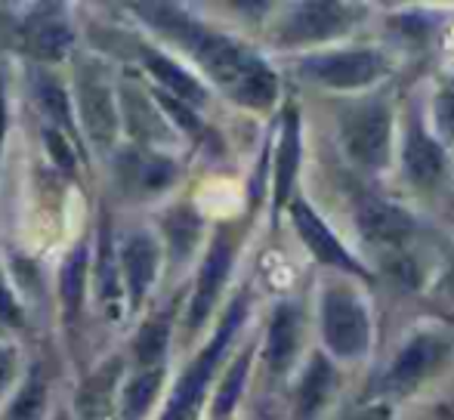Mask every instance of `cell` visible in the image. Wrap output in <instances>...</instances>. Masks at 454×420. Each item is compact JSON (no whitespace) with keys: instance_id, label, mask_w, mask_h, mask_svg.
Listing matches in <instances>:
<instances>
[{"instance_id":"cell-12","label":"cell","mask_w":454,"mask_h":420,"mask_svg":"<svg viewBox=\"0 0 454 420\" xmlns=\"http://www.w3.org/2000/svg\"><path fill=\"white\" fill-rule=\"evenodd\" d=\"M405 170H408V176H411L414 186H420V189H433L445 170L442 145H439L433 136H427V130L420 127L418 118H411V124H408Z\"/></svg>"},{"instance_id":"cell-28","label":"cell","mask_w":454,"mask_h":420,"mask_svg":"<svg viewBox=\"0 0 454 420\" xmlns=\"http://www.w3.org/2000/svg\"><path fill=\"white\" fill-rule=\"evenodd\" d=\"M158 103L164 105V112H168L170 118H174L185 133H198V130H201V121H198V114L192 112V108L185 105V103H180L176 97H168V93H158Z\"/></svg>"},{"instance_id":"cell-24","label":"cell","mask_w":454,"mask_h":420,"mask_svg":"<svg viewBox=\"0 0 454 420\" xmlns=\"http://www.w3.org/2000/svg\"><path fill=\"white\" fill-rule=\"evenodd\" d=\"M247 368H251V353H241L235 359V365L229 368V374L223 377L220 390H216V399H214V417H229L239 402L241 390H245V377H247Z\"/></svg>"},{"instance_id":"cell-10","label":"cell","mask_w":454,"mask_h":420,"mask_svg":"<svg viewBox=\"0 0 454 420\" xmlns=\"http://www.w3.org/2000/svg\"><path fill=\"white\" fill-rule=\"evenodd\" d=\"M442 359H445V343L433 334H418L399 355H395L383 386H387V390H411L427 374L436 371V368L442 365Z\"/></svg>"},{"instance_id":"cell-36","label":"cell","mask_w":454,"mask_h":420,"mask_svg":"<svg viewBox=\"0 0 454 420\" xmlns=\"http://www.w3.org/2000/svg\"><path fill=\"white\" fill-rule=\"evenodd\" d=\"M56 420H66V417H56Z\"/></svg>"},{"instance_id":"cell-33","label":"cell","mask_w":454,"mask_h":420,"mask_svg":"<svg viewBox=\"0 0 454 420\" xmlns=\"http://www.w3.org/2000/svg\"><path fill=\"white\" fill-rule=\"evenodd\" d=\"M10 377H12V355L6 349H0V390L10 384Z\"/></svg>"},{"instance_id":"cell-4","label":"cell","mask_w":454,"mask_h":420,"mask_svg":"<svg viewBox=\"0 0 454 420\" xmlns=\"http://www.w3.org/2000/svg\"><path fill=\"white\" fill-rule=\"evenodd\" d=\"M322 337L337 359H362L368 353L371 322L359 297L340 288L322 297Z\"/></svg>"},{"instance_id":"cell-20","label":"cell","mask_w":454,"mask_h":420,"mask_svg":"<svg viewBox=\"0 0 454 420\" xmlns=\"http://www.w3.org/2000/svg\"><path fill=\"white\" fill-rule=\"evenodd\" d=\"M84 282H87V247L81 245L68 253L59 272V297L68 315H78L81 300H84Z\"/></svg>"},{"instance_id":"cell-1","label":"cell","mask_w":454,"mask_h":420,"mask_svg":"<svg viewBox=\"0 0 454 420\" xmlns=\"http://www.w3.org/2000/svg\"><path fill=\"white\" fill-rule=\"evenodd\" d=\"M137 10H139V16L149 19L155 28L168 31L183 47H189L192 53H195V59L207 68L210 78H214L235 103H241L247 108H270L275 103V87H278V81H275L272 68L266 66L257 53H251L247 47L235 43L232 37L216 35V31L192 22L176 6L139 4Z\"/></svg>"},{"instance_id":"cell-15","label":"cell","mask_w":454,"mask_h":420,"mask_svg":"<svg viewBox=\"0 0 454 420\" xmlns=\"http://www.w3.org/2000/svg\"><path fill=\"white\" fill-rule=\"evenodd\" d=\"M300 167V114L294 105L285 108V124H281L278 152H275V210L287 201L291 186L297 180Z\"/></svg>"},{"instance_id":"cell-6","label":"cell","mask_w":454,"mask_h":420,"mask_svg":"<svg viewBox=\"0 0 454 420\" xmlns=\"http://www.w3.org/2000/svg\"><path fill=\"white\" fill-rule=\"evenodd\" d=\"M383 68H387V62L374 50H340V53L306 59L303 72L316 78L318 84L334 87V90H353V87H364L377 81Z\"/></svg>"},{"instance_id":"cell-9","label":"cell","mask_w":454,"mask_h":420,"mask_svg":"<svg viewBox=\"0 0 454 420\" xmlns=\"http://www.w3.org/2000/svg\"><path fill=\"white\" fill-rule=\"evenodd\" d=\"M78 105L81 121H84L93 143H112L114 133H118V108H114V97L108 90L106 78L99 72H93V68H84L78 74Z\"/></svg>"},{"instance_id":"cell-23","label":"cell","mask_w":454,"mask_h":420,"mask_svg":"<svg viewBox=\"0 0 454 420\" xmlns=\"http://www.w3.org/2000/svg\"><path fill=\"white\" fill-rule=\"evenodd\" d=\"M168 340H170V328L164 318H152V322L143 324V331H139L137 343H133V353H137L139 365L143 368H158V362L164 359V353H168Z\"/></svg>"},{"instance_id":"cell-34","label":"cell","mask_w":454,"mask_h":420,"mask_svg":"<svg viewBox=\"0 0 454 420\" xmlns=\"http://www.w3.org/2000/svg\"><path fill=\"white\" fill-rule=\"evenodd\" d=\"M353 420H389V408H383V405H374V408H364L362 415H356Z\"/></svg>"},{"instance_id":"cell-30","label":"cell","mask_w":454,"mask_h":420,"mask_svg":"<svg viewBox=\"0 0 454 420\" xmlns=\"http://www.w3.org/2000/svg\"><path fill=\"white\" fill-rule=\"evenodd\" d=\"M99 253H102V297L106 300H112L114 297V276H112V266H114V257H112V241H108V232H102V247H99Z\"/></svg>"},{"instance_id":"cell-19","label":"cell","mask_w":454,"mask_h":420,"mask_svg":"<svg viewBox=\"0 0 454 420\" xmlns=\"http://www.w3.org/2000/svg\"><path fill=\"white\" fill-rule=\"evenodd\" d=\"M143 59H145V68H149L152 74H155L158 81H161L164 87L170 90V97H176L180 103H189V105H201L204 99H207V93H204V87L198 84L195 78H192L189 72H183L176 62H170L168 56L155 53V50L143 47Z\"/></svg>"},{"instance_id":"cell-14","label":"cell","mask_w":454,"mask_h":420,"mask_svg":"<svg viewBox=\"0 0 454 420\" xmlns=\"http://www.w3.org/2000/svg\"><path fill=\"white\" fill-rule=\"evenodd\" d=\"M300 346V313L291 303H281L272 315L270 337H266V365L272 374H285L291 368Z\"/></svg>"},{"instance_id":"cell-21","label":"cell","mask_w":454,"mask_h":420,"mask_svg":"<svg viewBox=\"0 0 454 420\" xmlns=\"http://www.w3.org/2000/svg\"><path fill=\"white\" fill-rule=\"evenodd\" d=\"M161 380H164L161 368H149V371H143L139 377H133L130 384H127L124 402H121V415H124V420H139L152 408L158 390H161Z\"/></svg>"},{"instance_id":"cell-35","label":"cell","mask_w":454,"mask_h":420,"mask_svg":"<svg viewBox=\"0 0 454 420\" xmlns=\"http://www.w3.org/2000/svg\"><path fill=\"white\" fill-rule=\"evenodd\" d=\"M6 136V93H4V78H0V149H4Z\"/></svg>"},{"instance_id":"cell-3","label":"cell","mask_w":454,"mask_h":420,"mask_svg":"<svg viewBox=\"0 0 454 420\" xmlns=\"http://www.w3.org/2000/svg\"><path fill=\"white\" fill-rule=\"evenodd\" d=\"M393 114L383 99H368L340 114V139L347 155L368 170H380L389 161Z\"/></svg>"},{"instance_id":"cell-17","label":"cell","mask_w":454,"mask_h":420,"mask_svg":"<svg viewBox=\"0 0 454 420\" xmlns=\"http://www.w3.org/2000/svg\"><path fill=\"white\" fill-rule=\"evenodd\" d=\"M121 362H108L81 386L78 415L81 420H112L114 417V384H118Z\"/></svg>"},{"instance_id":"cell-2","label":"cell","mask_w":454,"mask_h":420,"mask_svg":"<svg viewBox=\"0 0 454 420\" xmlns=\"http://www.w3.org/2000/svg\"><path fill=\"white\" fill-rule=\"evenodd\" d=\"M241 318H245V297H239V300L229 307V313L220 322V331L214 334V340H210L207 346L201 349V355H198V359L192 362L189 371L183 374V380L176 384L174 396H170V405H168V411H164L161 420H195L204 390H207L210 377H214L216 362L223 359L226 346L232 343V337H235V331H239Z\"/></svg>"},{"instance_id":"cell-16","label":"cell","mask_w":454,"mask_h":420,"mask_svg":"<svg viewBox=\"0 0 454 420\" xmlns=\"http://www.w3.org/2000/svg\"><path fill=\"white\" fill-rule=\"evenodd\" d=\"M25 43L37 59L59 62L62 56L72 50V28L62 22L59 16H50V12H37L25 25Z\"/></svg>"},{"instance_id":"cell-11","label":"cell","mask_w":454,"mask_h":420,"mask_svg":"<svg viewBox=\"0 0 454 420\" xmlns=\"http://www.w3.org/2000/svg\"><path fill=\"white\" fill-rule=\"evenodd\" d=\"M359 229L368 241L374 245H402L408 235L414 232V220L405 207L393 205V201H383V198H364L359 205Z\"/></svg>"},{"instance_id":"cell-31","label":"cell","mask_w":454,"mask_h":420,"mask_svg":"<svg viewBox=\"0 0 454 420\" xmlns=\"http://www.w3.org/2000/svg\"><path fill=\"white\" fill-rule=\"evenodd\" d=\"M0 322L12 324V328H19V324L25 322V315H22V309H19L16 297L10 294V288H6L4 282H0Z\"/></svg>"},{"instance_id":"cell-18","label":"cell","mask_w":454,"mask_h":420,"mask_svg":"<svg viewBox=\"0 0 454 420\" xmlns=\"http://www.w3.org/2000/svg\"><path fill=\"white\" fill-rule=\"evenodd\" d=\"M334 384H337L334 365H331L325 355H312L309 368H306V377L297 393V417L300 420L316 417L318 411L328 405L331 393H334Z\"/></svg>"},{"instance_id":"cell-26","label":"cell","mask_w":454,"mask_h":420,"mask_svg":"<svg viewBox=\"0 0 454 420\" xmlns=\"http://www.w3.org/2000/svg\"><path fill=\"white\" fill-rule=\"evenodd\" d=\"M37 103H41L43 114H47L53 124L72 130V112H68V97L62 90L59 81L53 78H37Z\"/></svg>"},{"instance_id":"cell-13","label":"cell","mask_w":454,"mask_h":420,"mask_svg":"<svg viewBox=\"0 0 454 420\" xmlns=\"http://www.w3.org/2000/svg\"><path fill=\"white\" fill-rule=\"evenodd\" d=\"M121 263H124L127 291H130V307H139L143 297L149 294L152 282L158 272V245L149 235H133L121 251Z\"/></svg>"},{"instance_id":"cell-7","label":"cell","mask_w":454,"mask_h":420,"mask_svg":"<svg viewBox=\"0 0 454 420\" xmlns=\"http://www.w3.org/2000/svg\"><path fill=\"white\" fill-rule=\"evenodd\" d=\"M291 216H294V226H297L300 241L309 247L318 263L334 266V269H343V272H349V276H362V278L368 276V269L337 241V235L328 229V222L318 220V214L306 205V201H294Z\"/></svg>"},{"instance_id":"cell-27","label":"cell","mask_w":454,"mask_h":420,"mask_svg":"<svg viewBox=\"0 0 454 420\" xmlns=\"http://www.w3.org/2000/svg\"><path fill=\"white\" fill-rule=\"evenodd\" d=\"M43 399H47L43 384L28 380V386H25V390L19 393L16 402H12L10 420H37V417H41V411H43Z\"/></svg>"},{"instance_id":"cell-5","label":"cell","mask_w":454,"mask_h":420,"mask_svg":"<svg viewBox=\"0 0 454 420\" xmlns=\"http://www.w3.org/2000/svg\"><path fill=\"white\" fill-rule=\"evenodd\" d=\"M362 19L359 6L334 4V0H316V4H303L287 16L281 25V43H312V41H328L343 31H349Z\"/></svg>"},{"instance_id":"cell-25","label":"cell","mask_w":454,"mask_h":420,"mask_svg":"<svg viewBox=\"0 0 454 420\" xmlns=\"http://www.w3.org/2000/svg\"><path fill=\"white\" fill-rule=\"evenodd\" d=\"M133 180L137 186H143L145 192H158L174 180V161L158 155H139L133 161Z\"/></svg>"},{"instance_id":"cell-8","label":"cell","mask_w":454,"mask_h":420,"mask_svg":"<svg viewBox=\"0 0 454 420\" xmlns=\"http://www.w3.org/2000/svg\"><path fill=\"white\" fill-rule=\"evenodd\" d=\"M232 253H235L232 235L220 232L214 245H210L201 272H198V288H195V294H192L189 318H185V324H189L192 331L201 328V324L207 322L210 309L216 307V297H220L223 284H226V278H229V269H232Z\"/></svg>"},{"instance_id":"cell-29","label":"cell","mask_w":454,"mask_h":420,"mask_svg":"<svg viewBox=\"0 0 454 420\" xmlns=\"http://www.w3.org/2000/svg\"><path fill=\"white\" fill-rule=\"evenodd\" d=\"M433 118H436V130L442 139L454 143V93H439L433 103Z\"/></svg>"},{"instance_id":"cell-22","label":"cell","mask_w":454,"mask_h":420,"mask_svg":"<svg viewBox=\"0 0 454 420\" xmlns=\"http://www.w3.org/2000/svg\"><path fill=\"white\" fill-rule=\"evenodd\" d=\"M164 232H168L170 253H174L176 260H185L198 241L201 220H198V214L192 207H174L168 216H164Z\"/></svg>"},{"instance_id":"cell-32","label":"cell","mask_w":454,"mask_h":420,"mask_svg":"<svg viewBox=\"0 0 454 420\" xmlns=\"http://www.w3.org/2000/svg\"><path fill=\"white\" fill-rule=\"evenodd\" d=\"M47 145H50V152H53L59 167H66V170L74 167V155H72V149H68V139H62L56 130H47Z\"/></svg>"}]
</instances>
